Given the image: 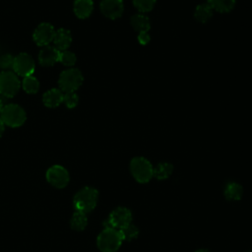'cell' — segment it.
Returning a JSON list of instances; mask_svg holds the SVG:
<instances>
[{
  "label": "cell",
  "mask_w": 252,
  "mask_h": 252,
  "mask_svg": "<svg viewBox=\"0 0 252 252\" xmlns=\"http://www.w3.org/2000/svg\"><path fill=\"white\" fill-rule=\"evenodd\" d=\"M121 243L122 238L119 230L112 227H104L96 239L97 247L101 252H115Z\"/></svg>",
  "instance_id": "2"
},
{
  "label": "cell",
  "mask_w": 252,
  "mask_h": 252,
  "mask_svg": "<svg viewBox=\"0 0 252 252\" xmlns=\"http://www.w3.org/2000/svg\"><path fill=\"white\" fill-rule=\"evenodd\" d=\"M55 34V30L52 25L48 23H42L38 25L32 34L34 42L39 46H46L51 41H53V37Z\"/></svg>",
  "instance_id": "10"
},
{
  "label": "cell",
  "mask_w": 252,
  "mask_h": 252,
  "mask_svg": "<svg viewBox=\"0 0 252 252\" xmlns=\"http://www.w3.org/2000/svg\"><path fill=\"white\" fill-rule=\"evenodd\" d=\"M4 128H5V124L2 121V119L0 118V138H1L2 134H3V132H4Z\"/></svg>",
  "instance_id": "29"
},
{
  "label": "cell",
  "mask_w": 252,
  "mask_h": 252,
  "mask_svg": "<svg viewBox=\"0 0 252 252\" xmlns=\"http://www.w3.org/2000/svg\"><path fill=\"white\" fill-rule=\"evenodd\" d=\"M21 83L15 73L3 71L0 73V94L6 97H13L19 91Z\"/></svg>",
  "instance_id": "7"
},
{
  "label": "cell",
  "mask_w": 252,
  "mask_h": 252,
  "mask_svg": "<svg viewBox=\"0 0 252 252\" xmlns=\"http://www.w3.org/2000/svg\"><path fill=\"white\" fill-rule=\"evenodd\" d=\"M99 7L101 13L110 20L118 19L124 11L123 0H102Z\"/></svg>",
  "instance_id": "11"
},
{
  "label": "cell",
  "mask_w": 252,
  "mask_h": 252,
  "mask_svg": "<svg viewBox=\"0 0 252 252\" xmlns=\"http://www.w3.org/2000/svg\"><path fill=\"white\" fill-rule=\"evenodd\" d=\"M248 252H252V251H248Z\"/></svg>",
  "instance_id": "32"
},
{
  "label": "cell",
  "mask_w": 252,
  "mask_h": 252,
  "mask_svg": "<svg viewBox=\"0 0 252 252\" xmlns=\"http://www.w3.org/2000/svg\"><path fill=\"white\" fill-rule=\"evenodd\" d=\"M87 224H88V218H87L86 214L76 211L70 220L71 228L74 230L80 231V230L85 229Z\"/></svg>",
  "instance_id": "20"
},
{
  "label": "cell",
  "mask_w": 252,
  "mask_h": 252,
  "mask_svg": "<svg viewBox=\"0 0 252 252\" xmlns=\"http://www.w3.org/2000/svg\"><path fill=\"white\" fill-rule=\"evenodd\" d=\"M0 118L5 125L10 127H19L25 123L27 115L26 111L20 105L9 103L3 106L0 112Z\"/></svg>",
  "instance_id": "4"
},
{
  "label": "cell",
  "mask_w": 252,
  "mask_h": 252,
  "mask_svg": "<svg viewBox=\"0 0 252 252\" xmlns=\"http://www.w3.org/2000/svg\"><path fill=\"white\" fill-rule=\"evenodd\" d=\"M2 108H3V103H2V101H1V99H0V112H1Z\"/></svg>",
  "instance_id": "31"
},
{
  "label": "cell",
  "mask_w": 252,
  "mask_h": 252,
  "mask_svg": "<svg viewBox=\"0 0 252 252\" xmlns=\"http://www.w3.org/2000/svg\"><path fill=\"white\" fill-rule=\"evenodd\" d=\"M130 23L132 28L137 31L138 32H149L150 28H151V23L149 18L144 15L143 13H138L135 14L131 17L130 19Z\"/></svg>",
  "instance_id": "16"
},
{
  "label": "cell",
  "mask_w": 252,
  "mask_h": 252,
  "mask_svg": "<svg viewBox=\"0 0 252 252\" xmlns=\"http://www.w3.org/2000/svg\"><path fill=\"white\" fill-rule=\"evenodd\" d=\"M13 70L17 75L24 78L32 75L34 71V61L32 57L30 54L24 52L18 54L14 60Z\"/></svg>",
  "instance_id": "8"
},
{
  "label": "cell",
  "mask_w": 252,
  "mask_h": 252,
  "mask_svg": "<svg viewBox=\"0 0 252 252\" xmlns=\"http://www.w3.org/2000/svg\"><path fill=\"white\" fill-rule=\"evenodd\" d=\"M15 57L9 53H6L0 57V68L3 71H10L13 69Z\"/></svg>",
  "instance_id": "26"
},
{
  "label": "cell",
  "mask_w": 252,
  "mask_h": 252,
  "mask_svg": "<svg viewBox=\"0 0 252 252\" xmlns=\"http://www.w3.org/2000/svg\"><path fill=\"white\" fill-rule=\"evenodd\" d=\"M173 171V166L169 162H160L154 168V176L157 179L162 180L170 176Z\"/></svg>",
  "instance_id": "21"
},
{
  "label": "cell",
  "mask_w": 252,
  "mask_h": 252,
  "mask_svg": "<svg viewBox=\"0 0 252 252\" xmlns=\"http://www.w3.org/2000/svg\"><path fill=\"white\" fill-rule=\"evenodd\" d=\"M59 55L60 51L55 46H44L39 54H38V61L41 66L49 67L54 65L56 62H59Z\"/></svg>",
  "instance_id": "12"
},
{
  "label": "cell",
  "mask_w": 252,
  "mask_h": 252,
  "mask_svg": "<svg viewBox=\"0 0 252 252\" xmlns=\"http://www.w3.org/2000/svg\"><path fill=\"white\" fill-rule=\"evenodd\" d=\"M84 77L77 68H70L63 71L59 77L58 84L63 93L75 92L83 84Z\"/></svg>",
  "instance_id": "5"
},
{
  "label": "cell",
  "mask_w": 252,
  "mask_h": 252,
  "mask_svg": "<svg viewBox=\"0 0 252 252\" xmlns=\"http://www.w3.org/2000/svg\"><path fill=\"white\" fill-rule=\"evenodd\" d=\"M137 39H138L140 44L146 45V44H148L150 42L151 36H150L148 32H139V34L137 36Z\"/></svg>",
  "instance_id": "28"
},
{
  "label": "cell",
  "mask_w": 252,
  "mask_h": 252,
  "mask_svg": "<svg viewBox=\"0 0 252 252\" xmlns=\"http://www.w3.org/2000/svg\"><path fill=\"white\" fill-rule=\"evenodd\" d=\"M93 10V0H75L74 2V13L79 19H86L90 17Z\"/></svg>",
  "instance_id": "14"
},
{
  "label": "cell",
  "mask_w": 252,
  "mask_h": 252,
  "mask_svg": "<svg viewBox=\"0 0 252 252\" xmlns=\"http://www.w3.org/2000/svg\"><path fill=\"white\" fill-rule=\"evenodd\" d=\"M119 232H120L122 240H132L138 236L139 229L136 225L130 223L127 226H125L124 228L119 229Z\"/></svg>",
  "instance_id": "23"
},
{
  "label": "cell",
  "mask_w": 252,
  "mask_h": 252,
  "mask_svg": "<svg viewBox=\"0 0 252 252\" xmlns=\"http://www.w3.org/2000/svg\"><path fill=\"white\" fill-rule=\"evenodd\" d=\"M22 86L24 91H26L28 94H35L39 89V83L37 79L32 75L24 78L22 82Z\"/></svg>",
  "instance_id": "22"
},
{
  "label": "cell",
  "mask_w": 252,
  "mask_h": 252,
  "mask_svg": "<svg viewBox=\"0 0 252 252\" xmlns=\"http://www.w3.org/2000/svg\"><path fill=\"white\" fill-rule=\"evenodd\" d=\"M157 0H133V4L141 13H147L153 10Z\"/></svg>",
  "instance_id": "24"
},
{
  "label": "cell",
  "mask_w": 252,
  "mask_h": 252,
  "mask_svg": "<svg viewBox=\"0 0 252 252\" xmlns=\"http://www.w3.org/2000/svg\"><path fill=\"white\" fill-rule=\"evenodd\" d=\"M47 181L56 188H64L69 182V173L61 165H52L46 171Z\"/></svg>",
  "instance_id": "9"
},
{
  "label": "cell",
  "mask_w": 252,
  "mask_h": 252,
  "mask_svg": "<svg viewBox=\"0 0 252 252\" xmlns=\"http://www.w3.org/2000/svg\"><path fill=\"white\" fill-rule=\"evenodd\" d=\"M77 61V57L75 55V53L69 51V50H63L60 51V55H59V62L62 63L65 66H69L72 67L75 65Z\"/></svg>",
  "instance_id": "25"
},
{
  "label": "cell",
  "mask_w": 252,
  "mask_h": 252,
  "mask_svg": "<svg viewBox=\"0 0 252 252\" xmlns=\"http://www.w3.org/2000/svg\"><path fill=\"white\" fill-rule=\"evenodd\" d=\"M63 101L68 108H74L79 102V96L75 92L65 93L63 96Z\"/></svg>",
  "instance_id": "27"
},
{
  "label": "cell",
  "mask_w": 252,
  "mask_h": 252,
  "mask_svg": "<svg viewBox=\"0 0 252 252\" xmlns=\"http://www.w3.org/2000/svg\"><path fill=\"white\" fill-rule=\"evenodd\" d=\"M71 42H72V35L69 30L62 28L55 32V34L53 37V43H54V46L59 51L67 50Z\"/></svg>",
  "instance_id": "13"
},
{
  "label": "cell",
  "mask_w": 252,
  "mask_h": 252,
  "mask_svg": "<svg viewBox=\"0 0 252 252\" xmlns=\"http://www.w3.org/2000/svg\"><path fill=\"white\" fill-rule=\"evenodd\" d=\"M98 199V192L94 187H84L74 197L73 204L78 212L82 213H89L93 211L97 203Z\"/></svg>",
  "instance_id": "1"
},
{
  "label": "cell",
  "mask_w": 252,
  "mask_h": 252,
  "mask_svg": "<svg viewBox=\"0 0 252 252\" xmlns=\"http://www.w3.org/2000/svg\"><path fill=\"white\" fill-rule=\"evenodd\" d=\"M242 186L236 182H228L224 187V197L229 201H237L242 196Z\"/></svg>",
  "instance_id": "18"
},
{
  "label": "cell",
  "mask_w": 252,
  "mask_h": 252,
  "mask_svg": "<svg viewBox=\"0 0 252 252\" xmlns=\"http://www.w3.org/2000/svg\"><path fill=\"white\" fill-rule=\"evenodd\" d=\"M196 252H210L209 250H206V249H199V250H197Z\"/></svg>",
  "instance_id": "30"
},
{
  "label": "cell",
  "mask_w": 252,
  "mask_h": 252,
  "mask_svg": "<svg viewBox=\"0 0 252 252\" xmlns=\"http://www.w3.org/2000/svg\"><path fill=\"white\" fill-rule=\"evenodd\" d=\"M131 220V211L124 207H118L109 214L107 220H105V221L103 222V225L105 227H112L119 230L130 224Z\"/></svg>",
  "instance_id": "6"
},
{
  "label": "cell",
  "mask_w": 252,
  "mask_h": 252,
  "mask_svg": "<svg viewBox=\"0 0 252 252\" xmlns=\"http://www.w3.org/2000/svg\"><path fill=\"white\" fill-rule=\"evenodd\" d=\"M63 96L64 94L61 90L51 89L43 94L42 100L45 106L53 108V107H57L63 101Z\"/></svg>",
  "instance_id": "15"
},
{
  "label": "cell",
  "mask_w": 252,
  "mask_h": 252,
  "mask_svg": "<svg viewBox=\"0 0 252 252\" xmlns=\"http://www.w3.org/2000/svg\"><path fill=\"white\" fill-rule=\"evenodd\" d=\"M213 11L214 10L211 8V6L208 3L199 4L195 9L194 17L196 21H198L199 23H206L212 18Z\"/></svg>",
  "instance_id": "19"
},
{
  "label": "cell",
  "mask_w": 252,
  "mask_h": 252,
  "mask_svg": "<svg viewBox=\"0 0 252 252\" xmlns=\"http://www.w3.org/2000/svg\"><path fill=\"white\" fill-rule=\"evenodd\" d=\"M130 171L133 177L140 183H146L154 176L153 165L143 157H136L131 160Z\"/></svg>",
  "instance_id": "3"
},
{
  "label": "cell",
  "mask_w": 252,
  "mask_h": 252,
  "mask_svg": "<svg viewBox=\"0 0 252 252\" xmlns=\"http://www.w3.org/2000/svg\"><path fill=\"white\" fill-rule=\"evenodd\" d=\"M207 3L219 13H229L233 10L236 0H207Z\"/></svg>",
  "instance_id": "17"
}]
</instances>
